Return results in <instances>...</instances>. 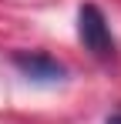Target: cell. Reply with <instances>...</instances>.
Listing matches in <instances>:
<instances>
[{"label":"cell","instance_id":"cell-1","mask_svg":"<svg viewBox=\"0 0 121 124\" xmlns=\"http://www.w3.org/2000/svg\"><path fill=\"white\" fill-rule=\"evenodd\" d=\"M78 37L84 50H91V57L98 61H114L118 57V40L108 27V17L98 3H84L78 10Z\"/></svg>","mask_w":121,"mask_h":124},{"label":"cell","instance_id":"cell-2","mask_svg":"<svg viewBox=\"0 0 121 124\" xmlns=\"http://www.w3.org/2000/svg\"><path fill=\"white\" fill-rule=\"evenodd\" d=\"M10 61H14V67L27 81H37V84H57V81L67 77V67L57 57L44 54V50H17Z\"/></svg>","mask_w":121,"mask_h":124},{"label":"cell","instance_id":"cell-3","mask_svg":"<svg viewBox=\"0 0 121 124\" xmlns=\"http://www.w3.org/2000/svg\"><path fill=\"white\" fill-rule=\"evenodd\" d=\"M104 124H121V111H114V114H108V121Z\"/></svg>","mask_w":121,"mask_h":124}]
</instances>
